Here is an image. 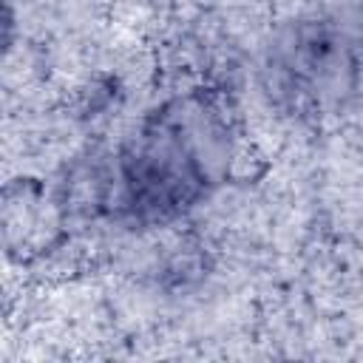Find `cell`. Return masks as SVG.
<instances>
[{
	"label": "cell",
	"mask_w": 363,
	"mask_h": 363,
	"mask_svg": "<svg viewBox=\"0 0 363 363\" xmlns=\"http://www.w3.org/2000/svg\"><path fill=\"white\" fill-rule=\"evenodd\" d=\"M255 85L278 119L298 128L332 125L360 99L363 48L335 11L295 14L264 40Z\"/></svg>",
	"instance_id": "2"
},
{
	"label": "cell",
	"mask_w": 363,
	"mask_h": 363,
	"mask_svg": "<svg viewBox=\"0 0 363 363\" xmlns=\"http://www.w3.org/2000/svg\"><path fill=\"white\" fill-rule=\"evenodd\" d=\"M235 156L230 102L216 91H182L153 105L105 159L82 170V207L125 230L170 227L213 199Z\"/></svg>",
	"instance_id": "1"
},
{
	"label": "cell",
	"mask_w": 363,
	"mask_h": 363,
	"mask_svg": "<svg viewBox=\"0 0 363 363\" xmlns=\"http://www.w3.org/2000/svg\"><path fill=\"white\" fill-rule=\"evenodd\" d=\"M335 17L343 23L352 40L363 48V0H340V6L335 9Z\"/></svg>",
	"instance_id": "3"
}]
</instances>
